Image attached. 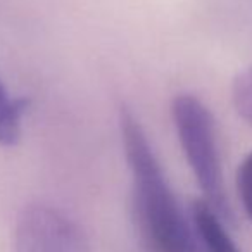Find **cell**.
<instances>
[{"label": "cell", "instance_id": "6da1fadb", "mask_svg": "<svg viewBox=\"0 0 252 252\" xmlns=\"http://www.w3.org/2000/svg\"><path fill=\"white\" fill-rule=\"evenodd\" d=\"M125 158L131 175V216L144 252H202L193 223L187 218L156 158L137 116L119 111Z\"/></svg>", "mask_w": 252, "mask_h": 252}, {"label": "cell", "instance_id": "7a4b0ae2", "mask_svg": "<svg viewBox=\"0 0 252 252\" xmlns=\"http://www.w3.org/2000/svg\"><path fill=\"white\" fill-rule=\"evenodd\" d=\"M171 118L185 159L204 199L226 223L233 214L224 190L216 123L209 107L192 94H180L171 102Z\"/></svg>", "mask_w": 252, "mask_h": 252}, {"label": "cell", "instance_id": "3957f363", "mask_svg": "<svg viewBox=\"0 0 252 252\" xmlns=\"http://www.w3.org/2000/svg\"><path fill=\"white\" fill-rule=\"evenodd\" d=\"M12 252H92L81 226L50 204H28L14 226Z\"/></svg>", "mask_w": 252, "mask_h": 252}, {"label": "cell", "instance_id": "277c9868", "mask_svg": "<svg viewBox=\"0 0 252 252\" xmlns=\"http://www.w3.org/2000/svg\"><path fill=\"white\" fill-rule=\"evenodd\" d=\"M192 223L199 237L200 247L206 252H240L226 228V221L206 202L195 200L192 204Z\"/></svg>", "mask_w": 252, "mask_h": 252}, {"label": "cell", "instance_id": "5b68a950", "mask_svg": "<svg viewBox=\"0 0 252 252\" xmlns=\"http://www.w3.org/2000/svg\"><path fill=\"white\" fill-rule=\"evenodd\" d=\"M25 102L11 97L0 81V145L12 147L19 142L23 130Z\"/></svg>", "mask_w": 252, "mask_h": 252}, {"label": "cell", "instance_id": "8992f818", "mask_svg": "<svg viewBox=\"0 0 252 252\" xmlns=\"http://www.w3.org/2000/svg\"><path fill=\"white\" fill-rule=\"evenodd\" d=\"M231 102L244 121L252 125V66L237 74L231 85Z\"/></svg>", "mask_w": 252, "mask_h": 252}, {"label": "cell", "instance_id": "52a82bcc", "mask_svg": "<svg viewBox=\"0 0 252 252\" xmlns=\"http://www.w3.org/2000/svg\"><path fill=\"white\" fill-rule=\"evenodd\" d=\"M237 192L245 214L252 221V152L242 159L237 169Z\"/></svg>", "mask_w": 252, "mask_h": 252}]
</instances>
